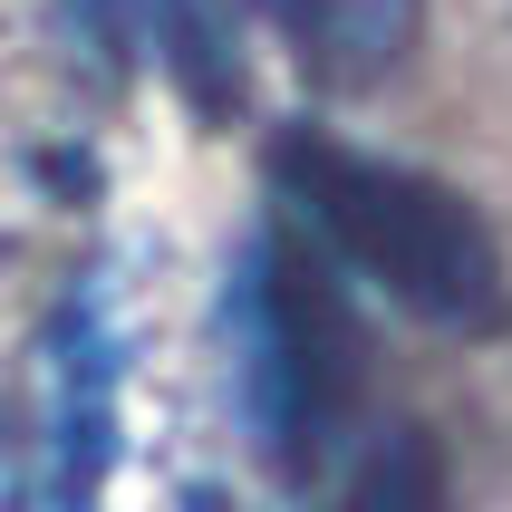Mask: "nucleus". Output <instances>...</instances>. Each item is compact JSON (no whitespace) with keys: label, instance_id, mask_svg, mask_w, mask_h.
<instances>
[{"label":"nucleus","instance_id":"nucleus-1","mask_svg":"<svg viewBox=\"0 0 512 512\" xmlns=\"http://www.w3.org/2000/svg\"><path fill=\"white\" fill-rule=\"evenodd\" d=\"M213 300L165 242L87 252L29 377L20 512H223Z\"/></svg>","mask_w":512,"mask_h":512},{"label":"nucleus","instance_id":"nucleus-2","mask_svg":"<svg viewBox=\"0 0 512 512\" xmlns=\"http://www.w3.org/2000/svg\"><path fill=\"white\" fill-rule=\"evenodd\" d=\"M271 194H281V223H300L339 271L377 281L397 310L464 329V339H493L512 319L503 242L445 174L368 155L329 126H281L271 136Z\"/></svg>","mask_w":512,"mask_h":512},{"label":"nucleus","instance_id":"nucleus-5","mask_svg":"<svg viewBox=\"0 0 512 512\" xmlns=\"http://www.w3.org/2000/svg\"><path fill=\"white\" fill-rule=\"evenodd\" d=\"M68 10L116 58L174 78V97H194L203 116L242 97V0H68Z\"/></svg>","mask_w":512,"mask_h":512},{"label":"nucleus","instance_id":"nucleus-7","mask_svg":"<svg viewBox=\"0 0 512 512\" xmlns=\"http://www.w3.org/2000/svg\"><path fill=\"white\" fill-rule=\"evenodd\" d=\"M329 512H445V455L426 435H377Z\"/></svg>","mask_w":512,"mask_h":512},{"label":"nucleus","instance_id":"nucleus-3","mask_svg":"<svg viewBox=\"0 0 512 512\" xmlns=\"http://www.w3.org/2000/svg\"><path fill=\"white\" fill-rule=\"evenodd\" d=\"M213 348H223L232 426L281 474H310L368 387V348L339 300V261L300 223H261L232 252L223 290H213Z\"/></svg>","mask_w":512,"mask_h":512},{"label":"nucleus","instance_id":"nucleus-4","mask_svg":"<svg viewBox=\"0 0 512 512\" xmlns=\"http://www.w3.org/2000/svg\"><path fill=\"white\" fill-rule=\"evenodd\" d=\"M107 203V97L58 39L0 29V261L78 242Z\"/></svg>","mask_w":512,"mask_h":512},{"label":"nucleus","instance_id":"nucleus-6","mask_svg":"<svg viewBox=\"0 0 512 512\" xmlns=\"http://www.w3.org/2000/svg\"><path fill=\"white\" fill-rule=\"evenodd\" d=\"M261 20L290 39V58H300L310 78L368 87V78H387V68L416 49L426 0H261Z\"/></svg>","mask_w":512,"mask_h":512}]
</instances>
